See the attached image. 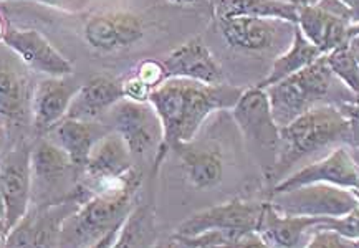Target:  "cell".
I'll return each mask as SVG.
<instances>
[{"instance_id": "obj_1", "label": "cell", "mask_w": 359, "mask_h": 248, "mask_svg": "<svg viewBox=\"0 0 359 248\" xmlns=\"http://www.w3.org/2000/svg\"><path fill=\"white\" fill-rule=\"evenodd\" d=\"M242 93V88L225 83L207 85L187 78H168L151 91L149 103L163 124V144L154 158V172L174 146L196 139L207 118L232 109Z\"/></svg>"}, {"instance_id": "obj_2", "label": "cell", "mask_w": 359, "mask_h": 248, "mask_svg": "<svg viewBox=\"0 0 359 248\" xmlns=\"http://www.w3.org/2000/svg\"><path fill=\"white\" fill-rule=\"evenodd\" d=\"M354 136L353 119L334 104H318L280 128V146L270 176L277 184L292 172L293 165L334 146H343Z\"/></svg>"}, {"instance_id": "obj_3", "label": "cell", "mask_w": 359, "mask_h": 248, "mask_svg": "<svg viewBox=\"0 0 359 248\" xmlns=\"http://www.w3.org/2000/svg\"><path fill=\"white\" fill-rule=\"evenodd\" d=\"M141 182V171L136 169L124 186L100 192L83 202L63 223L60 245L114 247L119 228L136 205Z\"/></svg>"}, {"instance_id": "obj_4", "label": "cell", "mask_w": 359, "mask_h": 248, "mask_svg": "<svg viewBox=\"0 0 359 248\" xmlns=\"http://www.w3.org/2000/svg\"><path fill=\"white\" fill-rule=\"evenodd\" d=\"M265 90L270 99L271 113L280 128L287 126L294 118L318 104H334L336 99L338 106L341 108L359 99L358 96L348 98L353 93L334 76L325 55L315 60L311 65Z\"/></svg>"}, {"instance_id": "obj_5", "label": "cell", "mask_w": 359, "mask_h": 248, "mask_svg": "<svg viewBox=\"0 0 359 248\" xmlns=\"http://www.w3.org/2000/svg\"><path fill=\"white\" fill-rule=\"evenodd\" d=\"M232 116L245 139L262 153L259 163L265 177H269L277 160L280 126L271 113L266 90L259 86L243 90L237 104L232 108Z\"/></svg>"}, {"instance_id": "obj_6", "label": "cell", "mask_w": 359, "mask_h": 248, "mask_svg": "<svg viewBox=\"0 0 359 248\" xmlns=\"http://www.w3.org/2000/svg\"><path fill=\"white\" fill-rule=\"evenodd\" d=\"M271 205L282 214L306 217H344L359 207L358 192L326 182H313L283 192H270Z\"/></svg>"}, {"instance_id": "obj_7", "label": "cell", "mask_w": 359, "mask_h": 248, "mask_svg": "<svg viewBox=\"0 0 359 248\" xmlns=\"http://www.w3.org/2000/svg\"><path fill=\"white\" fill-rule=\"evenodd\" d=\"M29 70L7 45L0 50V124L6 130H20L32 123L35 85Z\"/></svg>"}, {"instance_id": "obj_8", "label": "cell", "mask_w": 359, "mask_h": 248, "mask_svg": "<svg viewBox=\"0 0 359 248\" xmlns=\"http://www.w3.org/2000/svg\"><path fill=\"white\" fill-rule=\"evenodd\" d=\"M83 197L43 204L27 212L6 237L7 247H60V235L65 220L83 204Z\"/></svg>"}, {"instance_id": "obj_9", "label": "cell", "mask_w": 359, "mask_h": 248, "mask_svg": "<svg viewBox=\"0 0 359 248\" xmlns=\"http://www.w3.org/2000/svg\"><path fill=\"white\" fill-rule=\"evenodd\" d=\"M113 130L118 131L130 148L133 158H144L163 144V124L149 101L121 99L111 108Z\"/></svg>"}, {"instance_id": "obj_10", "label": "cell", "mask_w": 359, "mask_h": 248, "mask_svg": "<svg viewBox=\"0 0 359 248\" xmlns=\"http://www.w3.org/2000/svg\"><path fill=\"white\" fill-rule=\"evenodd\" d=\"M264 202L232 199L225 204L201 210L179 225L174 235H197L205 230H224L233 233L257 232Z\"/></svg>"}, {"instance_id": "obj_11", "label": "cell", "mask_w": 359, "mask_h": 248, "mask_svg": "<svg viewBox=\"0 0 359 248\" xmlns=\"http://www.w3.org/2000/svg\"><path fill=\"white\" fill-rule=\"evenodd\" d=\"M32 146L17 144L0 154V191L7 207L8 232L29 212L34 179L30 164Z\"/></svg>"}, {"instance_id": "obj_12", "label": "cell", "mask_w": 359, "mask_h": 248, "mask_svg": "<svg viewBox=\"0 0 359 248\" xmlns=\"http://www.w3.org/2000/svg\"><path fill=\"white\" fill-rule=\"evenodd\" d=\"M313 182H326L346 187L359 195V165L346 146H338L326 158L316 160L300 171L288 174L270 187V192H283Z\"/></svg>"}, {"instance_id": "obj_13", "label": "cell", "mask_w": 359, "mask_h": 248, "mask_svg": "<svg viewBox=\"0 0 359 248\" xmlns=\"http://www.w3.org/2000/svg\"><path fill=\"white\" fill-rule=\"evenodd\" d=\"M2 43L7 45L32 71L45 76L73 75L70 60L63 57L39 30L8 27Z\"/></svg>"}, {"instance_id": "obj_14", "label": "cell", "mask_w": 359, "mask_h": 248, "mask_svg": "<svg viewBox=\"0 0 359 248\" xmlns=\"http://www.w3.org/2000/svg\"><path fill=\"white\" fill-rule=\"evenodd\" d=\"M83 36L91 48L103 53L130 48L144 36V22L131 12H107L88 18Z\"/></svg>"}, {"instance_id": "obj_15", "label": "cell", "mask_w": 359, "mask_h": 248, "mask_svg": "<svg viewBox=\"0 0 359 248\" xmlns=\"http://www.w3.org/2000/svg\"><path fill=\"white\" fill-rule=\"evenodd\" d=\"M81 85L73 75L47 76L35 85L32 96V124L40 136H45L67 118L72 101L75 98Z\"/></svg>"}, {"instance_id": "obj_16", "label": "cell", "mask_w": 359, "mask_h": 248, "mask_svg": "<svg viewBox=\"0 0 359 248\" xmlns=\"http://www.w3.org/2000/svg\"><path fill=\"white\" fill-rule=\"evenodd\" d=\"M168 78H187L207 85L224 83V71L202 39H192L163 60Z\"/></svg>"}, {"instance_id": "obj_17", "label": "cell", "mask_w": 359, "mask_h": 248, "mask_svg": "<svg viewBox=\"0 0 359 248\" xmlns=\"http://www.w3.org/2000/svg\"><path fill=\"white\" fill-rule=\"evenodd\" d=\"M297 27L321 53L326 55L349 40L351 20L321 6L300 4Z\"/></svg>"}, {"instance_id": "obj_18", "label": "cell", "mask_w": 359, "mask_h": 248, "mask_svg": "<svg viewBox=\"0 0 359 248\" xmlns=\"http://www.w3.org/2000/svg\"><path fill=\"white\" fill-rule=\"evenodd\" d=\"M325 219L282 214L265 200L257 232L266 247H305L313 228L325 222Z\"/></svg>"}, {"instance_id": "obj_19", "label": "cell", "mask_w": 359, "mask_h": 248, "mask_svg": "<svg viewBox=\"0 0 359 248\" xmlns=\"http://www.w3.org/2000/svg\"><path fill=\"white\" fill-rule=\"evenodd\" d=\"M283 22L260 17H227L219 18V29L229 47L257 53L275 47Z\"/></svg>"}, {"instance_id": "obj_20", "label": "cell", "mask_w": 359, "mask_h": 248, "mask_svg": "<svg viewBox=\"0 0 359 248\" xmlns=\"http://www.w3.org/2000/svg\"><path fill=\"white\" fill-rule=\"evenodd\" d=\"M172 151L181 160L187 182L194 189H212L222 182L224 158L219 148L192 139L174 146Z\"/></svg>"}, {"instance_id": "obj_21", "label": "cell", "mask_w": 359, "mask_h": 248, "mask_svg": "<svg viewBox=\"0 0 359 248\" xmlns=\"http://www.w3.org/2000/svg\"><path fill=\"white\" fill-rule=\"evenodd\" d=\"M124 99L123 83L109 76H96L81 85L67 118L83 119V121H96L104 113L111 111L114 104Z\"/></svg>"}, {"instance_id": "obj_22", "label": "cell", "mask_w": 359, "mask_h": 248, "mask_svg": "<svg viewBox=\"0 0 359 248\" xmlns=\"http://www.w3.org/2000/svg\"><path fill=\"white\" fill-rule=\"evenodd\" d=\"M30 164L32 179L45 192L57 191L78 171L70 156L50 137L40 139L35 146H32Z\"/></svg>"}, {"instance_id": "obj_23", "label": "cell", "mask_w": 359, "mask_h": 248, "mask_svg": "<svg viewBox=\"0 0 359 248\" xmlns=\"http://www.w3.org/2000/svg\"><path fill=\"white\" fill-rule=\"evenodd\" d=\"M108 131L103 130V126L98 121L63 118L45 136L57 142L60 148L70 156L72 163L78 171H83L96 141Z\"/></svg>"}, {"instance_id": "obj_24", "label": "cell", "mask_w": 359, "mask_h": 248, "mask_svg": "<svg viewBox=\"0 0 359 248\" xmlns=\"http://www.w3.org/2000/svg\"><path fill=\"white\" fill-rule=\"evenodd\" d=\"M298 0H212L215 17H260L285 20L290 24L298 22Z\"/></svg>"}, {"instance_id": "obj_25", "label": "cell", "mask_w": 359, "mask_h": 248, "mask_svg": "<svg viewBox=\"0 0 359 248\" xmlns=\"http://www.w3.org/2000/svg\"><path fill=\"white\" fill-rule=\"evenodd\" d=\"M320 57H323V53H321L320 50L302 34V30L294 25L293 40L290 48L275 60L269 75H266L265 80H262L257 86L264 90L269 88V86L275 85V83L282 81L290 75H293V73L300 71L305 67L311 65V63Z\"/></svg>"}, {"instance_id": "obj_26", "label": "cell", "mask_w": 359, "mask_h": 248, "mask_svg": "<svg viewBox=\"0 0 359 248\" xmlns=\"http://www.w3.org/2000/svg\"><path fill=\"white\" fill-rule=\"evenodd\" d=\"M158 242L156 210L151 204L135 205L121 228L114 247H153Z\"/></svg>"}, {"instance_id": "obj_27", "label": "cell", "mask_w": 359, "mask_h": 248, "mask_svg": "<svg viewBox=\"0 0 359 248\" xmlns=\"http://www.w3.org/2000/svg\"><path fill=\"white\" fill-rule=\"evenodd\" d=\"M326 62L334 76L343 83L354 96L359 98V63L346 43L339 45L333 52L326 53Z\"/></svg>"}, {"instance_id": "obj_28", "label": "cell", "mask_w": 359, "mask_h": 248, "mask_svg": "<svg viewBox=\"0 0 359 248\" xmlns=\"http://www.w3.org/2000/svg\"><path fill=\"white\" fill-rule=\"evenodd\" d=\"M135 75L151 90L158 88L161 83L168 80L163 62H158V60H142L137 65Z\"/></svg>"}, {"instance_id": "obj_29", "label": "cell", "mask_w": 359, "mask_h": 248, "mask_svg": "<svg viewBox=\"0 0 359 248\" xmlns=\"http://www.w3.org/2000/svg\"><path fill=\"white\" fill-rule=\"evenodd\" d=\"M123 95L124 99H131V101H149L151 96V90L149 86L144 85L140 78L136 75H131L126 80H123Z\"/></svg>"}, {"instance_id": "obj_30", "label": "cell", "mask_w": 359, "mask_h": 248, "mask_svg": "<svg viewBox=\"0 0 359 248\" xmlns=\"http://www.w3.org/2000/svg\"><path fill=\"white\" fill-rule=\"evenodd\" d=\"M32 2L45 4V6L60 8V11L67 12H80L85 8L91 0H32Z\"/></svg>"}, {"instance_id": "obj_31", "label": "cell", "mask_w": 359, "mask_h": 248, "mask_svg": "<svg viewBox=\"0 0 359 248\" xmlns=\"http://www.w3.org/2000/svg\"><path fill=\"white\" fill-rule=\"evenodd\" d=\"M8 235V222H7V207L6 200H4L2 191H0V237H2L4 243H6V237Z\"/></svg>"}, {"instance_id": "obj_32", "label": "cell", "mask_w": 359, "mask_h": 248, "mask_svg": "<svg viewBox=\"0 0 359 248\" xmlns=\"http://www.w3.org/2000/svg\"><path fill=\"white\" fill-rule=\"evenodd\" d=\"M348 47H349V50H351V53L354 55V58H356L358 63H359V34L349 36Z\"/></svg>"}, {"instance_id": "obj_33", "label": "cell", "mask_w": 359, "mask_h": 248, "mask_svg": "<svg viewBox=\"0 0 359 248\" xmlns=\"http://www.w3.org/2000/svg\"><path fill=\"white\" fill-rule=\"evenodd\" d=\"M172 4H179V6H192V4H202V2H209L210 0H169Z\"/></svg>"}, {"instance_id": "obj_34", "label": "cell", "mask_w": 359, "mask_h": 248, "mask_svg": "<svg viewBox=\"0 0 359 248\" xmlns=\"http://www.w3.org/2000/svg\"><path fill=\"white\" fill-rule=\"evenodd\" d=\"M4 142H6V128H4L2 124H0V154H2Z\"/></svg>"}, {"instance_id": "obj_35", "label": "cell", "mask_w": 359, "mask_h": 248, "mask_svg": "<svg viewBox=\"0 0 359 248\" xmlns=\"http://www.w3.org/2000/svg\"><path fill=\"white\" fill-rule=\"evenodd\" d=\"M6 30H7V27H6V24H4L2 15H0V41H2L4 34H6Z\"/></svg>"}, {"instance_id": "obj_36", "label": "cell", "mask_w": 359, "mask_h": 248, "mask_svg": "<svg viewBox=\"0 0 359 248\" xmlns=\"http://www.w3.org/2000/svg\"><path fill=\"white\" fill-rule=\"evenodd\" d=\"M321 0H300V4H310V6H316Z\"/></svg>"}, {"instance_id": "obj_37", "label": "cell", "mask_w": 359, "mask_h": 248, "mask_svg": "<svg viewBox=\"0 0 359 248\" xmlns=\"http://www.w3.org/2000/svg\"><path fill=\"white\" fill-rule=\"evenodd\" d=\"M341 2L344 4V6H348L349 8H351L354 4H356V0H341Z\"/></svg>"}, {"instance_id": "obj_38", "label": "cell", "mask_w": 359, "mask_h": 248, "mask_svg": "<svg viewBox=\"0 0 359 248\" xmlns=\"http://www.w3.org/2000/svg\"><path fill=\"white\" fill-rule=\"evenodd\" d=\"M298 2H300V0H298Z\"/></svg>"}, {"instance_id": "obj_39", "label": "cell", "mask_w": 359, "mask_h": 248, "mask_svg": "<svg viewBox=\"0 0 359 248\" xmlns=\"http://www.w3.org/2000/svg\"><path fill=\"white\" fill-rule=\"evenodd\" d=\"M210 2H212V0H210Z\"/></svg>"}]
</instances>
